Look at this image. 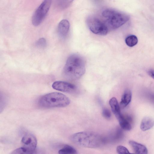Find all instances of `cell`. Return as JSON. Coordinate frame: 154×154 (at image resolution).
<instances>
[{
	"label": "cell",
	"mask_w": 154,
	"mask_h": 154,
	"mask_svg": "<svg viewBox=\"0 0 154 154\" xmlns=\"http://www.w3.org/2000/svg\"><path fill=\"white\" fill-rule=\"evenodd\" d=\"M85 72V62L81 56L73 54L68 57L63 69V74L66 79L71 80H77Z\"/></svg>",
	"instance_id": "obj_1"
},
{
	"label": "cell",
	"mask_w": 154,
	"mask_h": 154,
	"mask_svg": "<svg viewBox=\"0 0 154 154\" xmlns=\"http://www.w3.org/2000/svg\"><path fill=\"white\" fill-rule=\"evenodd\" d=\"M70 139L79 146L90 148H97L106 143L105 137L88 132L75 133L71 136Z\"/></svg>",
	"instance_id": "obj_2"
},
{
	"label": "cell",
	"mask_w": 154,
	"mask_h": 154,
	"mask_svg": "<svg viewBox=\"0 0 154 154\" xmlns=\"http://www.w3.org/2000/svg\"><path fill=\"white\" fill-rule=\"evenodd\" d=\"M70 102L69 98L63 94L53 92L42 96L38 103L40 107L48 108L65 107L69 105Z\"/></svg>",
	"instance_id": "obj_3"
},
{
	"label": "cell",
	"mask_w": 154,
	"mask_h": 154,
	"mask_svg": "<svg viewBox=\"0 0 154 154\" xmlns=\"http://www.w3.org/2000/svg\"><path fill=\"white\" fill-rule=\"evenodd\" d=\"M102 15L113 29L121 27L130 19V16L127 14L111 9L105 10L102 12Z\"/></svg>",
	"instance_id": "obj_4"
},
{
	"label": "cell",
	"mask_w": 154,
	"mask_h": 154,
	"mask_svg": "<svg viewBox=\"0 0 154 154\" xmlns=\"http://www.w3.org/2000/svg\"><path fill=\"white\" fill-rule=\"evenodd\" d=\"M51 3V0H44L37 8L32 18V23L34 26H37L43 21L50 8Z\"/></svg>",
	"instance_id": "obj_5"
},
{
	"label": "cell",
	"mask_w": 154,
	"mask_h": 154,
	"mask_svg": "<svg viewBox=\"0 0 154 154\" xmlns=\"http://www.w3.org/2000/svg\"><path fill=\"white\" fill-rule=\"evenodd\" d=\"M88 26L94 33L101 35H106L108 30L106 26L96 17L90 16L86 20Z\"/></svg>",
	"instance_id": "obj_6"
},
{
	"label": "cell",
	"mask_w": 154,
	"mask_h": 154,
	"mask_svg": "<svg viewBox=\"0 0 154 154\" xmlns=\"http://www.w3.org/2000/svg\"><path fill=\"white\" fill-rule=\"evenodd\" d=\"M21 142L23 147L27 149L34 150L37 148V139L30 133L26 132L22 138Z\"/></svg>",
	"instance_id": "obj_7"
},
{
	"label": "cell",
	"mask_w": 154,
	"mask_h": 154,
	"mask_svg": "<svg viewBox=\"0 0 154 154\" xmlns=\"http://www.w3.org/2000/svg\"><path fill=\"white\" fill-rule=\"evenodd\" d=\"M53 88L55 90L63 92L71 93L74 91L76 89L75 85L63 81H56L52 85Z\"/></svg>",
	"instance_id": "obj_8"
},
{
	"label": "cell",
	"mask_w": 154,
	"mask_h": 154,
	"mask_svg": "<svg viewBox=\"0 0 154 154\" xmlns=\"http://www.w3.org/2000/svg\"><path fill=\"white\" fill-rule=\"evenodd\" d=\"M11 154H45V152L40 148L32 150L22 146L14 150Z\"/></svg>",
	"instance_id": "obj_9"
},
{
	"label": "cell",
	"mask_w": 154,
	"mask_h": 154,
	"mask_svg": "<svg viewBox=\"0 0 154 154\" xmlns=\"http://www.w3.org/2000/svg\"><path fill=\"white\" fill-rule=\"evenodd\" d=\"M69 23L66 20H63L59 23L57 28L59 35L61 37H65L67 35L69 28Z\"/></svg>",
	"instance_id": "obj_10"
},
{
	"label": "cell",
	"mask_w": 154,
	"mask_h": 154,
	"mask_svg": "<svg viewBox=\"0 0 154 154\" xmlns=\"http://www.w3.org/2000/svg\"><path fill=\"white\" fill-rule=\"evenodd\" d=\"M123 135L122 130L119 128H118L105 137L107 143L110 141L115 142L119 141L122 139Z\"/></svg>",
	"instance_id": "obj_11"
},
{
	"label": "cell",
	"mask_w": 154,
	"mask_h": 154,
	"mask_svg": "<svg viewBox=\"0 0 154 154\" xmlns=\"http://www.w3.org/2000/svg\"><path fill=\"white\" fill-rule=\"evenodd\" d=\"M129 143L136 154H148L147 149L144 145L132 140Z\"/></svg>",
	"instance_id": "obj_12"
},
{
	"label": "cell",
	"mask_w": 154,
	"mask_h": 154,
	"mask_svg": "<svg viewBox=\"0 0 154 154\" xmlns=\"http://www.w3.org/2000/svg\"><path fill=\"white\" fill-rule=\"evenodd\" d=\"M154 125V119L149 117H145L142 120L140 128L143 131L150 129Z\"/></svg>",
	"instance_id": "obj_13"
},
{
	"label": "cell",
	"mask_w": 154,
	"mask_h": 154,
	"mask_svg": "<svg viewBox=\"0 0 154 154\" xmlns=\"http://www.w3.org/2000/svg\"><path fill=\"white\" fill-rule=\"evenodd\" d=\"M109 103L112 112L117 118L122 114L117 100L115 97H113L110 100Z\"/></svg>",
	"instance_id": "obj_14"
},
{
	"label": "cell",
	"mask_w": 154,
	"mask_h": 154,
	"mask_svg": "<svg viewBox=\"0 0 154 154\" xmlns=\"http://www.w3.org/2000/svg\"><path fill=\"white\" fill-rule=\"evenodd\" d=\"M132 97V93L131 91L128 89L126 90L121 98L120 103V106L122 108L127 106L130 102Z\"/></svg>",
	"instance_id": "obj_15"
},
{
	"label": "cell",
	"mask_w": 154,
	"mask_h": 154,
	"mask_svg": "<svg viewBox=\"0 0 154 154\" xmlns=\"http://www.w3.org/2000/svg\"><path fill=\"white\" fill-rule=\"evenodd\" d=\"M121 128L126 131H130L132 128L131 125L127 118L122 115L117 118Z\"/></svg>",
	"instance_id": "obj_16"
},
{
	"label": "cell",
	"mask_w": 154,
	"mask_h": 154,
	"mask_svg": "<svg viewBox=\"0 0 154 154\" xmlns=\"http://www.w3.org/2000/svg\"><path fill=\"white\" fill-rule=\"evenodd\" d=\"M59 154H77L76 150L72 147L65 145L58 151Z\"/></svg>",
	"instance_id": "obj_17"
},
{
	"label": "cell",
	"mask_w": 154,
	"mask_h": 154,
	"mask_svg": "<svg viewBox=\"0 0 154 154\" xmlns=\"http://www.w3.org/2000/svg\"><path fill=\"white\" fill-rule=\"evenodd\" d=\"M138 42L137 37L134 35L127 36L125 39V42L128 46L132 47L136 45Z\"/></svg>",
	"instance_id": "obj_18"
},
{
	"label": "cell",
	"mask_w": 154,
	"mask_h": 154,
	"mask_svg": "<svg viewBox=\"0 0 154 154\" xmlns=\"http://www.w3.org/2000/svg\"><path fill=\"white\" fill-rule=\"evenodd\" d=\"M47 42L46 39L44 38L38 39L36 42L35 45L38 47L43 48L46 46Z\"/></svg>",
	"instance_id": "obj_19"
},
{
	"label": "cell",
	"mask_w": 154,
	"mask_h": 154,
	"mask_svg": "<svg viewBox=\"0 0 154 154\" xmlns=\"http://www.w3.org/2000/svg\"><path fill=\"white\" fill-rule=\"evenodd\" d=\"M116 151L118 154H129L130 153L128 149L122 146H119L116 148Z\"/></svg>",
	"instance_id": "obj_20"
},
{
	"label": "cell",
	"mask_w": 154,
	"mask_h": 154,
	"mask_svg": "<svg viewBox=\"0 0 154 154\" xmlns=\"http://www.w3.org/2000/svg\"><path fill=\"white\" fill-rule=\"evenodd\" d=\"M102 115L106 118L109 119L111 117V113L109 110L106 108H104L102 110Z\"/></svg>",
	"instance_id": "obj_21"
},
{
	"label": "cell",
	"mask_w": 154,
	"mask_h": 154,
	"mask_svg": "<svg viewBox=\"0 0 154 154\" xmlns=\"http://www.w3.org/2000/svg\"><path fill=\"white\" fill-rule=\"evenodd\" d=\"M71 1H60L59 4V8H63L66 7Z\"/></svg>",
	"instance_id": "obj_22"
},
{
	"label": "cell",
	"mask_w": 154,
	"mask_h": 154,
	"mask_svg": "<svg viewBox=\"0 0 154 154\" xmlns=\"http://www.w3.org/2000/svg\"><path fill=\"white\" fill-rule=\"evenodd\" d=\"M148 74L153 79H154V70L150 69L147 71Z\"/></svg>",
	"instance_id": "obj_23"
},
{
	"label": "cell",
	"mask_w": 154,
	"mask_h": 154,
	"mask_svg": "<svg viewBox=\"0 0 154 154\" xmlns=\"http://www.w3.org/2000/svg\"><path fill=\"white\" fill-rule=\"evenodd\" d=\"M129 154H135L131 153H129Z\"/></svg>",
	"instance_id": "obj_24"
}]
</instances>
